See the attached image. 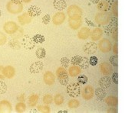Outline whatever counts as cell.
Here are the masks:
<instances>
[{
	"mask_svg": "<svg viewBox=\"0 0 125 113\" xmlns=\"http://www.w3.org/2000/svg\"><path fill=\"white\" fill-rule=\"evenodd\" d=\"M30 112H39V110H36V109H33V110H31Z\"/></svg>",
	"mask_w": 125,
	"mask_h": 113,
	"instance_id": "44",
	"label": "cell"
},
{
	"mask_svg": "<svg viewBox=\"0 0 125 113\" xmlns=\"http://www.w3.org/2000/svg\"><path fill=\"white\" fill-rule=\"evenodd\" d=\"M53 102V97L50 94H47L45 95L44 97H43V103H44L45 105H49Z\"/></svg>",
	"mask_w": 125,
	"mask_h": 113,
	"instance_id": "30",
	"label": "cell"
},
{
	"mask_svg": "<svg viewBox=\"0 0 125 113\" xmlns=\"http://www.w3.org/2000/svg\"><path fill=\"white\" fill-rule=\"evenodd\" d=\"M19 21H20L21 25L28 24V23H29L30 21H31L30 18L29 17V16H27L26 14H25V15H21V16H19Z\"/></svg>",
	"mask_w": 125,
	"mask_h": 113,
	"instance_id": "25",
	"label": "cell"
},
{
	"mask_svg": "<svg viewBox=\"0 0 125 113\" xmlns=\"http://www.w3.org/2000/svg\"><path fill=\"white\" fill-rule=\"evenodd\" d=\"M53 101H54V103H55V104L56 105H62L64 103V99L62 96V95H61V94H56L55 96V97L53 98Z\"/></svg>",
	"mask_w": 125,
	"mask_h": 113,
	"instance_id": "18",
	"label": "cell"
},
{
	"mask_svg": "<svg viewBox=\"0 0 125 113\" xmlns=\"http://www.w3.org/2000/svg\"><path fill=\"white\" fill-rule=\"evenodd\" d=\"M96 96L100 100H101L105 96V93L101 89H96Z\"/></svg>",
	"mask_w": 125,
	"mask_h": 113,
	"instance_id": "33",
	"label": "cell"
},
{
	"mask_svg": "<svg viewBox=\"0 0 125 113\" xmlns=\"http://www.w3.org/2000/svg\"><path fill=\"white\" fill-rule=\"evenodd\" d=\"M40 13H41L40 9L35 6H31L29 9V14L31 16H38L40 15Z\"/></svg>",
	"mask_w": 125,
	"mask_h": 113,
	"instance_id": "22",
	"label": "cell"
},
{
	"mask_svg": "<svg viewBox=\"0 0 125 113\" xmlns=\"http://www.w3.org/2000/svg\"><path fill=\"white\" fill-rule=\"evenodd\" d=\"M91 1H92L93 2H97V1H98V0H91Z\"/></svg>",
	"mask_w": 125,
	"mask_h": 113,
	"instance_id": "46",
	"label": "cell"
},
{
	"mask_svg": "<svg viewBox=\"0 0 125 113\" xmlns=\"http://www.w3.org/2000/svg\"><path fill=\"white\" fill-rule=\"evenodd\" d=\"M17 99H18L19 102H24V101H25V99H24V94H22V95H21V96H18V97H17Z\"/></svg>",
	"mask_w": 125,
	"mask_h": 113,
	"instance_id": "42",
	"label": "cell"
},
{
	"mask_svg": "<svg viewBox=\"0 0 125 113\" xmlns=\"http://www.w3.org/2000/svg\"><path fill=\"white\" fill-rule=\"evenodd\" d=\"M79 66L82 69H88L90 66L89 59L86 57H81V60Z\"/></svg>",
	"mask_w": 125,
	"mask_h": 113,
	"instance_id": "16",
	"label": "cell"
},
{
	"mask_svg": "<svg viewBox=\"0 0 125 113\" xmlns=\"http://www.w3.org/2000/svg\"><path fill=\"white\" fill-rule=\"evenodd\" d=\"M101 67H103V68H104V73H110L109 72V70H111V68L110 67H107V65H106V63H104L103 65H101Z\"/></svg>",
	"mask_w": 125,
	"mask_h": 113,
	"instance_id": "38",
	"label": "cell"
},
{
	"mask_svg": "<svg viewBox=\"0 0 125 113\" xmlns=\"http://www.w3.org/2000/svg\"><path fill=\"white\" fill-rule=\"evenodd\" d=\"M1 15H2V12H1V10H0V16H1Z\"/></svg>",
	"mask_w": 125,
	"mask_h": 113,
	"instance_id": "48",
	"label": "cell"
},
{
	"mask_svg": "<svg viewBox=\"0 0 125 113\" xmlns=\"http://www.w3.org/2000/svg\"><path fill=\"white\" fill-rule=\"evenodd\" d=\"M81 57L79 56V55H76V56H74L72 60H71V63H72V65H74V66H79L80 64V62H81Z\"/></svg>",
	"mask_w": 125,
	"mask_h": 113,
	"instance_id": "29",
	"label": "cell"
},
{
	"mask_svg": "<svg viewBox=\"0 0 125 113\" xmlns=\"http://www.w3.org/2000/svg\"><path fill=\"white\" fill-rule=\"evenodd\" d=\"M99 47H100V49L101 51H103L104 52H106L107 51L110 50V47H111V44L110 43L107 41H101L100 44H99Z\"/></svg>",
	"mask_w": 125,
	"mask_h": 113,
	"instance_id": "19",
	"label": "cell"
},
{
	"mask_svg": "<svg viewBox=\"0 0 125 113\" xmlns=\"http://www.w3.org/2000/svg\"><path fill=\"white\" fill-rule=\"evenodd\" d=\"M35 55L37 57V58L39 59H42L44 58L46 56V51L45 48L43 47H39L35 51Z\"/></svg>",
	"mask_w": 125,
	"mask_h": 113,
	"instance_id": "20",
	"label": "cell"
},
{
	"mask_svg": "<svg viewBox=\"0 0 125 113\" xmlns=\"http://www.w3.org/2000/svg\"><path fill=\"white\" fill-rule=\"evenodd\" d=\"M49 21H50V16L47 15H45L44 18H43V22H44L45 24H48V22H49Z\"/></svg>",
	"mask_w": 125,
	"mask_h": 113,
	"instance_id": "40",
	"label": "cell"
},
{
	"mask_svg": "<svg viewBox=\"0 0 125 113\" xmlns=\"http://www.w3.org/2000/svg\"><path fill=\"white\" fill-rule=\"evenodd\" d=\"M13 2H16V3H19V2H20L21 0H12Z\"/></svg>",
	"mask_w": 125,
	"mask_h": 113,
	"instance_id": "45",
	"label": "cell"
},
{
	"mask_svg": "<svg viewBox=\"0 0 125 113\" xmlns=\"http://www.w3.org/2000/svg\"><path fill=\"white\" fill-rule=\"evenodd\" d=\"M88 81V79L85 75H80L78 77V83L80 84H85Z\"/></svg>",
	"mask_w": 125,
	"mask_h": 113,
	"instance_id": "31",
	"label": "cell"
},
{
	"mask_svg": "<svg viewBox=\"0 0 125 113\" xmlns=\"http://www.w3.org/2000/svg\"><path fill=\"white\" fill-rule=\"evenodd\" d=\"M12 104L8 100H2L0 102V112L9 113L12 112Z\"/></svg>",
	"mask_w": 125,
	"mask_h": 113,
	"instance_id": "7",
	"label": "cell"
},
{
	"mask_svg": "<svg viewBox=\"0 0 125 113\" xmlns=\"http://www.w3.org/2000/svg\"><path fill=\"white\" fill-rule=\"evenodd\" d=\"M7 41V37L2 32L0 31V46L4 45Z\"/></svg>",
	"mask_w": 125,
	"mask_h": 113,
	"instance_id": "35",
	"label": "cell"
},
{
	"mask_svg": "<svg viewBox=\"0 0 125 113\" xmlns=\"http://www.w3.org/2000/svg\"><path fill=\"white\" fill-rule=\"evenodd\" d=\"M7 91V85L2 80H0V95L5 94Z\"/></svg>",
	"mask_w": 125,
	"mask_h": 113,
	"instance_id": "32",
	"label": "cell"
},
{
	"mask_svg": "<svg viewBox=\"0 0 125 113\" xmlns=\"http://www.w3.org/2000/svg\"><path fill=\"white\" fill-rule=\"evenodd\" d=\"M44 67V64L42 61H36L33 63L29 67V71L31 73H39Z\"/></svg>",
	"mask_w": 125,
	"mask_h": 113,
	"instance_id": "6",
	"label": "cell"
},
{
	"mask_svg": "<svg viewBox=\"0 0 125 113\" xmlns=\"http://www.w3.org/2000/svg\"><path fill=\"white\" fill-rule=\"evenodd\" d=\"M89 35V30L86 28L81 29L78 34V37L80 39H86Z\"/></svg>",
	"mask_w": 125,
	"mask_h": 113,
	"instance_id": "17",
	"label": "cell"
},
{
	"mask_svg": "<svg viewBox=\"0 0 125 113\" xmlns=\"http://www.w3.org/2000/svg\"><path fill=\"white\" fill-rule=\"evenodd\" d=\"M67 93L71 97H78L81 93V88L78 83H71L67 87Z\"/></svg>",
	"mask_w": 125,
	"mask_h": 113,
	"instance_id": "2",
	"label": "cell"
},
{
	"mask_svg": "<svg viewBox=\"0 0 125 113\" xmlns=\"http://www.w3.org/2000/svg\"><path fill=\"white\" fill-rule=\"evenodd\" d=\"M64 19V15L62 13H58L55 15V17L53 18V22L55 25H61Z\"/></svg>",
	"mask_w": 125,
	"mask_h": 113,
	"instance_id": "15",
	"label": "cell"
},
{
	"mask_svg": "<svg viewBox=\"0 0 125 113\" xmlns=\"http://www.w3.org/2000/svg\"><path fill=\"white\" fill-rule=\"evenodd\" d=\"M32 39H33V41L36 44H42V43H44V41H45V37L42 35H35V36H33Z\"/></svg>",
	"mask_w": 125,
	"mask_h": 113,
	"instance_id": "23",
	"label": "cell"
},
{
	"mask_svg": "<svg viewBox=\"0 0 125 113\" xmlns=\"http://www.w3.org/2000/svg\"><path fill=\"white\" fill-rule=\"evenodd\" d=\"M39 99V96L37 94H31L29 97V100H28L29 105L30 107H35L37 105Z\"/></svg>",
	"mask_w": 125,
	"mask_h": 113,
	"instance_id": "13",
	"label": "cell"
},
{
	"mask_svg": "<svg viewBox=\"0 0 125 113\" xmlns=\"http://www.w3.org/2000/svg\"><path fill=\"white\" fill-rule=\"evenodd\" d=\"M83 48L86 53H94L97 51V44L94 42H88L84 45Z\"/></svg>",
	"mask_w": 125,
	"mask_h": 113,
	"instance_id": "9",
	"label": "cell"
},
{
	"mask_svg": "<svg viewBox=\"0 0 125 113\" xmlns=\"http://www.w3.org/2000/svg\"><path fill=\"white\" fill-rule=\"evenodd\" d=\"M69 63H70V60L68 57H62L61 59V65L64 68H67L68 67Z\"/></svg>",
	"mask_w": 125,
	"mask_h": 113,
	"instance_id": "34",
	"label": "cell"
},
{
	"mask_svg": "<svg viewBox=\"0 0 125 113\" xmlns=\"http://www.w3.org/2000/svg\"><path fill=\"white\" fill-rule=\"evenodd\" d=\"M81 69L78 66H72L68 69V73L72 77H75L81 73Z\"/></svg>",
	"mask_w": 125,
	"mask_h": 113,
	"instance_id": "12",
	"label": "cell"
},
{
	"mask_svg": "<svg viewBox=\"0 0 125 113\" xmlns=\"http://www.w3.org/2000/svg\"><path fill=\"white\" fill-rule=\"evenodd\" d=\"M56 75L59 83H60L62 85H67L68 83V72L66 71L64 67H58L56 70Z\"/></svg>",
	"mask_w": 125,
	"mask_h": 113,
	"instance_id": "1",
	"label": "cell"
},
{
	"mask_svg": "<svg viewBox=\"0 0 125 113\" xmlns=\"http://www.w3.org/2000/svg\"><path fill=\"white\" fill-rule=\"evenodd\" d=\"M68 112V111H66V110H63V111H59L58 112V113H67Z\"/></svg>",
	"mask_w": 125,
	"mask_h": 113,
	"instance_id": "43",
	"label": "cell"
},
{
	"mask_svg": "<svg viewBox=\"0 0 125 113\" xmlns=\"http://www.w3.org/2000/svg\"><path fill=\"white\" fill-rule=\"evenodd\" d=\"M68 105L70 109H76L80 105V102L77 99H72L68 102Z\"/></svg>",
	"mask_w": 125,
	"mask_h": 113,
	"instance_id": "24",
	"label": "cell"
},
{
	"mask_svg": "<svg viewBox=\"0 0 125 113\" xmlns=\"http://www.w3.org/2000/svg\"><path fill=\"white\" fill-rule=\"evenodd\" d=\"M54 5L57 9L62 10L65 7V3L64 2L63 0H56V1L54 2Z\"/></svg>",
	"mask_w": 125,
	"mask_h": 113,
	"instance_id": "27",
	"label": "cell"
},
{
	"mask_svg": "<svg viewBox=\"0 0 125 113\" xmlns=\"http://www.w3.org/2000/svg\"><path fill=\"white\" fill-rule=\"evenodd\" d=\"M89 61H90V65L95 66L96 64L97 63V58L95 56H92V57H90Z\"/></svg>",
	"mask_w": 125,
	"mask_h": 113,
	"instance_id": "36",
	"label": "cell"
},
{
	"mask_svg": "<svg viewBox=\"0 0 125 113\" xmlns=\"http://www.w3.org/2000/svg\"><path fill=\"white\" fill-rule=\"evenodd\" d=\"M3 74L5 78L12 79L15 75V69L12 66L8 65L3 68Z\"/></svg>",
	"mask_w": 125,
	"mask_h": 113,
	"instance_id": "8",
	"label": "cell"
},
{
	"mask_svg": "<svg viewBox=\"0 0 125 113\" xmlns=\"http://www.w3.org/2000/svg\"><path fill=\"white\" fill-rule=\"evenodd\" d=\"M21 43V46L26 50H32L35 47V44H36L33 41V39L28 36H25Z\"/></svg>",
	"mask_w": 125,
	"mask_h": 113,
	"instance_id": "3",
	"label": "cell"
},
{
	"mask_svg": "<svg viewBox=\"0 0 125 113\" xmlns=\"http://www.w3.org/2000/svg\"><path fill=\"white\" fill-rule=\"evenodd\" d=\"M26 109V105L24 103V102H19L15 105V111L17 112L21 113L24 112Z\"/></svg>",
	"mask_w": 125,
	"mask_h": 113,
	"instance_id": "21",
	"label": "cell"
},
{
	"mask_svg": "<svg viewBox=\"0 0 125 113\" xmlns=\"http://www.w3.org/2000/svg\"><path fill=\"white\" fill-rule=\"evenodd\" d=\"M110 83H111V80L107 77H104L101 79L100 80V85L104 88H107L110 86Z\"/></svg>",
	"mask_w": 125,
	"mask_h": 113,
	"instance_id": "26",
	"label": "cell"
},
{
	"mask_svg": "<svg viewBox=\"0 0 125 113\" xmlns=\"http://www.w3.org/2000/svg\"><path fill=\"white\" fill-rule=\"evenodd\" d=\"M112 79H113V81L115 82V83H117V73H114L113 74V76H112Z\"/></svg>",
	"mask_w": 125,
	"mask_h": 113,
	"instance_id": "41",
	"label": "cell"
},
{
	"mask_svg": "<svg viewBox=\"0 0 125 113\" xmlns=\"http://www.w3.org/2000/svg\"><path fill=\"white\" fill-rule=\"evenodd\" d=\"M9 46L13 50H19L21 47V43L16 39H12L9 41Z\"/></svg>",
	"mask_w": 125,
	"mask_h": 113,
	"instance_id": "14",
	"label": "cell"
},
{
	"mask_svg": "<svg viewBox=\"0 0 125 113\" xmlns=\"http://www.w3.org/2000/svg\"><path fill=\"white\" fill-rule=\"evenodd\" d=\"M43 80L46 85L48 86H52L54 84L55 81V75L53 74L52 72L51 71H47L44 73V76H43Z\"/></svg>",
	"mask_w": 125,
	"mask_h": 113,
	"instance_id": "5",
	"label": "cell"
},
{
	"mask_svg": "<svg viewBox=\"0 0 125 113\" xmlns=\"http://www.w3.org/2000/svg\"><path fill=\"white\" fill-rule=\"evenodd\" d=\"M8 10L10 12L12 13H18L21 12V9H22V5L18 4V3H12V2H9L7 5Z\"/></svg>",
	"mask_w": 125,
	"mask_h": 113,
	"instance_id": "10",
	"label": "cell"
},
{
	"mask_svg": "<svg viewBox=\"0 0 125 113\" xmlns=\"http://www.w3.org/2000/svg\"><path fill=\"white\" fill-rule=\"evenodd\" d=\"M24 1H25V2H29L30 0H24Z\"/></svg>",
	"mask_w": 125,
	"mask_h": 113,
	"instance_id": "47",
	"label": "cell"
},
{
	"mask_svg": "<svg viewBox=\"0 0 125 113\" xmlns=\"http://www.w3.org/2000/svg\"><path fill=\"white\" fill-rule=\"evenodd\" d=\"M117 57H111V63L113 64V65H115V66H116L117 67Z\"/></svg>",
	"mask_w": 125,
	"mask_h": 113,
	"instance_id": "37",
	"label": "cell"
},
{
	"mask_svg": "<svg viewBox=\"0 0 125 113\" xmlns=\"http://www.w3.org/2000/svg\"><path fill=\"white\" fill-rule=\"evenodd\" d=\"M4 31L9 35H13L18 29V26L13 21H9L4 25Z\"/></svg>",
	"mask_w": 125,
	"mask_h": 113,
	"instance_id": "4",
	"label": "cell"
},
{
	"mask_svg": "<svg viewBox=\"0 0 125 113\" xmlns=\"http://www.w3.org/2000/svg\"><path fill=\"white\" fill-rule=\"evenodd\" d=\"M3 68H4V67L0 66V79L1 80H3L5 78V77L3 74Z\"/></svg>",
	"mask_w": 125,
	"mask_h": 113,
	"instance_id": "39",
	"label": "cell"
},
{
	"mask_svg": "<svg viewBox=\"0 0 125 113\" xmlns=\"http://www.w3.org/2000/svg\"><path fill=\"white\" fill-rule=\"evenodd\" d=\"M82 97L86 99V100H88L90 99H91L93 97V94H94V90L92 89L91 87H85L83 90H82Z\"/></svg>",
	"mask_w": 125,
	"mask_h": 113,
	"instance_id": "11",
	"label": "cell"
},
{
	"mask_svg": "<svg viewBox=\"0 0 125 113\" xmlns=\"http://www.w3.org/2000/svg\"><path fill=\"white\" fill-rule=\"evenodd\" d=\"M37 109L39 110V112H42V113H49L51 112V109L49 108V106H48V105H39L37 107Z\"/></svg>",
	"mask_w": 125,
	"mask_h": 113,
	"instance_id": "28",
	"label": "cell"
}]
</instances>
